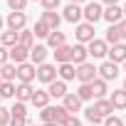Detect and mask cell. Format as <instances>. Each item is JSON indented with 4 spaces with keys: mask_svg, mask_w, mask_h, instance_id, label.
<instances>
[{
    "mask_svg": "<svg viewBox=\"0 0 126 126\" xmlns=\"http://www.w3.org/2000/svg\"><path fill=\"white\" fill-rule=\"evenodd\" d=\"M8 124H10V109L0 104V126H8Z\"/></svg>",
    "mask_w": 126,
    "mask_h": 126,
    "instance_id": "cell-38",
    "label": "cell"
},
{
    "mask_svg": "<svg viewBox=\"0 0 126 126\" xmlns=\"http://www.w3.org/2000/svg\"><path fill=\"white\" fill-rule=\"evenodd\" d=\"M84 119H87L89 124H94V126H101V121H104V116H101L94 106H87V109H84Z\"/></svg>",
    "mask_w": 126,
    "mask_h": 126,
    "instance_id": "cell-29",
    "label": "cell"
},
{
    "mask_svg": "<svg viewBox=\"0 0 126 126\" xmlns=\"http://www.w3.org/2000/svg\"><path fill=\"white\" fill-rule=\"evenodd\" d=\"M0 99H15V82H3L0 84Z\"/></svg>",
    "mask_w": 126,
    "mask_h": 126,
    "instance_id": "cell-32",
    "label": "cell"
},
{
    "mask_svg": "<svg viewBox=\"0 0 126 126\" xmlns=\"http://www.w3.org/2000/svg\"><path fill=\"white\" fill-rule=\"evenodd\" d=\"M42 3V10H57L59 8V0H40Z\"/></svg>",
    "mask_w": 126,
    "mask_h": 126,
    "instance_id": "cell-40",
    "label": "cell"
},
{
    "mask_svg": "<svg viewBox=\"0 0 126 126\" xmlns=\"http://www.w3.org/2000/svg\"><path fill=\"white\" fill-rule=\"evenodd\" d=\"M124 69H126V62H124Z\"/></svg>",
    "mask_w": 126,
    "mask_h": 126,
    "instance_id": "cell-51",
    "label": "cell"
},
{
    "mask_svg": "<svg viewBox=\"0 0 126 126\" xmlns=\"http://www.w3.org/2000/svg\"><path fill=\"white\" fill-rule=\"evenodd\" d=\"M62 45H67V35L64 32H59V30H52L47 35V49H57Z\"/></svg>",
    "mask_w": 126,
    "mask_h": 126,
    "instance_id": "cell-20",
    "label": "cell"
},
{
    "mask_svg": "<svg viewBox=\"0 0 126 126\" xmlns=\"http://www.w3.org/2000/svg\"><path fill=\"white\" fill-rule=\"evenodd\" d=\"M74 69H77V77L74 79H79V84H92L96 79V67L92 64V62H84V64H79Z\"/></svg>",
    "mask_w": 126,
    "mask_h": 126,
    "instance_id": "cell-4",
    "label": "cell"
},
{
    "mask_svg": "<svg viewBox=\"0 0 126 126\" xmlns=\"http://www.w3.org/2000/svg\"><path fill=\"white\" fill-rule=\"evenodd\" d=\"M62 126H82V121H79L77 116H69V119H67L64 124H62Z\"/></svg>",
    "mask_w": 126,
    "mask_h": 126,
    "instance_id": "cell-44",
    "label": "cell"
},
{
    "mask_svg": "<svg viewBox=\"0 0 126 126\" xmlns=\"http://www.w3.org/2000/svg\"><path fill=\"white\" fill-rule=\"evenodd\" d=\"M104 5H119V0H101Z\"/></svg>",
    "mask_w": 126,
    "mask_h": 126,
    "instance_id": "cell-46",
    "label": "cell"
},
{
    "mask_svg": "<svg viewBox=\"0 0 126 126\" xmlns=\"http://www.w3.org/2000/svg\"><path fill=\"white\" fill-rule=\"evenodd\" d=\"M30 104H32L35 109H45V106H49V94H47V89H35Z\"/></svg>",
    "mask_w": 126,
    "mask_h": 126,
    "instance_id": "cell-21",
    "label": "cell"
},
{
    "mask_svg": "<svg viewBox=\"0 0 126 126\" xmlns=\"http://www.w3.org/2000/svg\"><path fill=\"white\" fill-rule=\"evenodd\" d=\"M27 126H35V124H27Z\"/></svg>",
    "mask_w": 126,
    "mask_h": 126,
    "instance_id": "cell-52",
    "label": "cell"
},
{
    "mask_svg": "<svg viewBox=\"0 0 126 126\" xmlns=\"http://www.w3.org/2000/svg\"><path fill=\"white\" fill-rule=\"evenodd\" d=\"M32 94H35L32 84H20V82L15 84V101H22V104H30Z\"/></svg>",
    "mask_w": 126,
    "mask_h": 126,
    "instance_id": "cell-14",
    "label": "cell"
},
{
    "mask_svg": "<svg viewBox=\"0 0 126 126\" xmlns=\"http://www.w3.org/2000/svg\"><path fill=\"white\" fill-rule=\"evenodd\" d=\"M0 84H3V79H0Z\"/></svg>",
    "mask_w": 126,
    "mask_h": 126,
    "instance_id": "cell-54",
    "label": "cell"
},
{
    "mask_svg": "<svg viewBox=\"0 0 126 126\" xmlns=\"http://www.w3.org/2000/svg\"><path fill=\"white\" fill-rule=\"evenodd\" d=\"M54 62L64 64V62H72V45H62L54 49Z\"/></svg>",
    "mask_w": 126,
    "mask_h": 126,
    "instance_id": "cell-24",
    "label": "cell"
},
{
    "mask_svg": "<svg viewBox=\"0 0 126 126\" xmlns=\"http://www.w3.org/2000/svg\"><path fill=\"white\" fill-rule=\"evenodd\" d=\"M74 94L82 99V104H84V101H89V99H94V96H92V87H89V84H79V89H77Z\"/></svg>",
    "mask_w": 126,
    "mask_h": 126,
    "instance_id": "cell-35",
    "label": "cell"
},
{
    "mask_svg": "<svg viewBox=\"0 0 126 126\" xmlns=\"http://www.w3.org/2000/svg\"><path fill=\"white\" fill-rule=\"evenodd\" d=\"M40 119H42V124L52 121V106H45V109H40Z\"/></svg>",
    "mask_w": 126,
    "mask_h": 126,
    "instance_id": "cell-39",
    "label": "cell"
},
{
    "mask_svg": "<svg viewBox=\"0 0 126 126\" xmlns=\"http://www.w3.org/2000/svg\"><path fill=\"white\" fill-rule=\"evenodd\" d=\"M40 20H42V22H45V25H47L49 30H57V27L62 25V15H59L57 10H45Z\"/></svg>",
    "mask_w": 126,
    "mask_h": 126,
    "instance_id": "cell-19",
    "label": "cell"
},
{
    "mask_svg": "<svg viewBox=\"0 0 126 126\" xmlns=\"http://www.w3.org/2000/svg\"><path fill=\"white\" fill-rule=\"evenodd\" d=\"M5 25H8V30L20 32V30H25V27H27V15H25V13H8Z\"/></svg>",
    "mask_w": 126,
    "mask_h": 126,
    "instance_id": "cell-7",
    "label": "cell"
},
{
    "mask_svg": "<svg viewBox=\"0 0 126 126\" xmlns=\"http://www.w3.org/2000/svg\"><path fill=\"white\" fill-rule=\"evenodd\" d=\"M121 13H124V17H126V5H124V8H121Z\"/></svg>",
    "mask_w": 126,
    "mask_h": 126,
    "instance_id": "cell-49",
    "label": "cell"
},
{
    "mask_svg": "<svg viewBox=\"0 0 126 126\" xmlns=\"http://www.w3.org/2000/svg\"><path fill=\"white\" fill-rule=\"evenodd\" d=\"M47 54H49L47 45H35V47L30 49V62H32L35 67H40V64H45V62H47Z\"/></svg>",
    "mask_w": 126,
    "mask_h": 126,
    "instance_id": "cell-11",
    "label": "cell"
},
{
    "mask_svg": "<svg viewBox=\"0 0 126 126\" xmlns=\"http://www.w3.org/2000/svg\"><path fill=\"white\" fill-rule=\"evenodd\" d=\"M101 20H106L109 25H116L119 20H124V13H121V8H119V5H106V8H104Z\"/></svg>",
    "mask_w": 126,
    "mask_h": 126,
    "instance_id": "cell-16",
    "label": "cell"
},
{
    "mask_svg": "<svg viewBox=\"0 0 126 126\" xmlns=\"http://www.w3.org/2000/svg\"><path fill=\"white\" fill-rule=\"evenodd\" d=\"M62 20H67V22H72V25H79V22H82V8L69 3L64 10H62Z\"/></svg>",
    "mask_w": 126,
    "mask_h": 126,
    "instance_id": "cell-13",
    "label": "cell"
},
{
    "mask_svg": "<svg viewBox=\"0 0 126 126\" xmlns=\"http://www.w3.org/2000/svg\"><path fill=\"white\" fill-rule=\"evenodd\" d=\"M109 101H111L114 111H116V109H126V92H124V89H116V92H111Z\"/></svg>",
    "mask_w": 126,
    "mask_h": 126,
    "instance_id": "cell-27",
    "label": "cell"
},
{
    "mask_svg": "<svg viewBox=\"0 0 126 126\" xmlns=\"http://www.w3.org/2000/svg\"><path fill=\"white\" fill-rule=\"evenodd\" d=\"M84 62H89L87 45H72V64L79 67V64H84Z\"/></svg>",
    "mask_w": 126,
    "mask_h": 126,
    "instance_id": "cell-17",
    "label": "cell"
},
{
    "mask_svg": "<svg viewBox=\"0 0 126 126\" xmlns=\"http://www.w3.org/2000/svg\"><path fill=\"white\" fill-rule=\"evenodd\" d=\"M49 32H52V30H49L42 20H37V22H35V27H32V35H35V37H42V40H47V35H49Z\"/></svg>",
    "mask_w": 126,
    "mask_h": 126,
    "instance_id": "cell-34",
    "label": "cell"
},
{
    "mask_svg": "<svg viewBox=\"0 0 126 126\" xmlns=\"http://www.w3.org/2000/svg\"><path fill=\"white\" fill-rule=\"evenodd\" d=\"M47 94H49V99H64V94H67V82L54 79L52 84H47Z\"/></svg>",
    "mask_w": 126,
    "mask_h": 126,
    "instance_id": "cell-15",
    "label": "cell"
},
{
    "mask_svg": "<svg viewBox=\"0 0 126 126\" xmlns=\"http://www.w3.org/2000/svg\"><path fill=\"white\" fill-rule=\"evenodd\" d=\"M74 77H77V69H74L72 62H64V64L57 67V79H62V82H72Z\"/></svg>",
    "mask_w": 126,
    "mask_h": 126,
    "instance_id": "cell-18",
    "label": "cell"
},
{
    "mask_svg": "<svg viewBox=\"0 0 126 126\" xmlns=\"http://www.w3.org/2000/svg\"><path fill=\"white\" fill-rule=\"evenodd\" d=\"M121 89H124V92H126V79H124V87H121Z\"/></svg>",
    "mask_w": 126,
    "mask_h": 126,
    "instance_id": "cell-50",
    "label": "cell"
},
{
    "mask_svg": "<svg viewBox=\"0 0 126 126\" xmlns=\"http://www.w3.org/2000/svg\"><path fill=\"white\" fill-rule=\"evenodd\" d=\"M42 126H59V124H54V121H47V124H42Z\"/></svg>",
    "mask_w": 126,
    "mask_h": 126,
    "instance_id": "cell-47",
    "label": "cell"
},
{
    "mask_svg": "<svg viewBox=\"0 0 126 126\" xmlns=\"http://www.w3.org/2000/svg\"><path fill=\"white\" fill-rule=\"evenodd\" d=\"M27 3H30V0H27ZM37 3H40V0H37Z\"/></svg>",
    "mask_w": 126,
    "mask_h": 126,
    "instance_id": "cell-53",
    "label": "cell"
},
{
    "mask_svg": "<svg viewBox=\"0 0 126 126\" xmlns=\"http://www.w3.org/2000/svg\"><path fill=\"white\" fill-rule=\"evenodd\" d=\"M35 79H40L42 84H52V82L57 79V67H54V64H49V62L40 64V67L35 69Z\"/></svg>",
    "mask_w": 126,
    "mask_h": 126,
    "instance_id": "cell-5",
    "label": "cell"
},
{
    "mask_svg": "<svg viewBox=\"0 0 126 126\" xmlns=\"http://www.w3.org/2000/svg\"><path fill=\"white\" fill-rule=\"evenodd\" d=\"M69 3H72V5H79V8H82V5H87V3H89V0H69Z\"/></svg>",
    "mask_w": 126,
    "mask_h": 126,
    "instance_id": "cell-45",
    "label": "cell"
},
{
    "mask_svg": "<svg viewBox=\"0 0 126 126\" xmlns=\"http://www.w3.org/2000/svg\"><path fill=\"white\" fill-rule=\"evenodd\" d=\"M106 52H109V45L104 42V40H92L89 45H87V54L89 57H94V59H101V57H106Z\"/></svg>",
    "mask_w": 126,
    "mask_h": 126,
    "instance_id": "cell-8",
    "label": "cell"
},
{
    "mask_svg": "<svg viewBox=\"0 0 126 126\" xmlns=\"http://www.w3.org/2000/svg\"><path fill=\"white\" fill-rule=\"evenodd\" d=\"M101 15H104V5L101 3H87L84 8H82V17H84V22H89V25H96L99 20H101Z\"/></svg>",
    "mask_w": 126,
    "mask_h": 126,
    "instance_id": "cell-1",
    "label": "cell"
},
{
    "mask_svg": "<svg viewBox=\"0 0 126 126\" xmlns=\"http://www.w3.org/2000/svg\"><path fill=\"white\" fill-rule=\"evenodd\" d=\"M0 79L3 82H15V64L13 62H8V64L0 67Z\"/></svg>",
    "mask_w": 126,
    "mask_h": 126,
    "instance_id": "cell-30",
    "label": "cell"
},
{
    "mask_svg": "<svg viewBox=\"0 0 126 126\" xmlns=\"http://www.w3.org/2000/svg\"><path fill=\"white\" fill-rule=\"evenodd\" d=\"M17 45L20 47H25V49H32L35 47V35H32V30H20V37H17Z\"/></svg>",
    "mask_w": 126,
    "mask_h": 126,
    "instance_id": "cell-25",
    "label": "cell"
},
{
    "mask_svg": "<svg viewBox=\"0 0 126 126\" xmlns=\"http://www.w3.org/2000/svg\"><path fill=\"white\" fill-rule=\"evenodd\" d=\"M89 87H92V96H94V99H106L109 87H106V82H104V79H99V77H96Z\"/></svg>",
    "mask_w": 126,
    "mask_h": 126,
    "instance_id": "cell-23",
    "label": "cell"
},
{
    "mask_svg": "<svg viewBox=\"0 0 126 126\" xmlns=\"http://www.w3.org/2000/svg\"><path fill=\"white\" fill-rule=\"evenodd\" d=\"M30 119H20V116H10V124L8 126H27Z\"/></svg>",
    "mask_w": 126,
    "mask_h": 126,
    "instance_id": "cell-41",
    "label": "cell"
},
{
    "mask_svg": "<svg viewBox=\"0 0 126 126\" xmlns=\"http://www.w3.org/2000/svg\"><path fill=\"white\" fill-rule=\"evenodd\" d=\"M8 57H10L13 64L17 67V64H22V62H30V49H25V47L15 45V47H10V49H8Z\"/></svg>",
    "mask_w": 126,
    "mask_h": 126,
    "instance_id": "cell-9",
    "label": "cell"
},
{
    "mask_svg": "<svg viewBox=\"0 0 126 126\" xmlns=\"http://www.w3.org/2000/svg\"><path fill=\"white\" fill-rule=\"evenodd\" d=\"M27 104H22V101H15L13 106H10V116H20V119H27Z\"/></svg>",
    "mask_w": 126,
    "mask_h": 126,
    "instance_id": "cell-33",
    "label": "cell"
},
{
    "mask_svg": "<svg viewBox=\"0 0 126 126\" xmlns=\"http://www.w3.org/2000/svg\"><path fill=\"white\" fill-rule=\"evenodd\" d=\"M69 116H72V114H69L64 106H62V104H59V106H52V121H54V124H59V126H62Z\"/></svg>",
    "mask_w": 126,
    "mask_h": 126,
    "instance_id": "cell-28",
    "label": "cell"
},
{
    "mask_svg": "<svg viewBox=\"0 0 126 126\" xmlns=\"http://www.w3.org/2000/svg\"><path fill=\"white\" fill-rule=\"evenodd\" d=\"M35 64L32 62H22V64H17L15 67V79L20 82V84H32L35 82Z\"/></svg>",
    "mask_w": 126,
    "mask_h": 126,
    "instance_id": "cell-2",
    "label": "cell"
},
{
    "mask_svg": "<svg viewBox=\"0 0 126 126\" xmlns=\"http://www.w3.org/2000/svg\"><path fill=\"white\" fill-rule=\"evenodd\" d=\"M101 126H124V121H121L116 114H111V116H106V119L101 121Z\"/></svg>",
    "mask_w": 126,
    "mask_h": 126,
    "instance_id": "cell-37",
    "label": "cell"
},
{
    "mask_svg": "<svg viewBox=\"0 0 126 126\" xmlns=\"http://www.w3.org/2000/svg\"><path fill=\"white\" fill-rule=\"evenodd\" d=\"M62 106H64V109L74 116L77 111H82V99H79L74 92H67V94H64V99H62Z\"/></svg>",
    "mask_w": 126,
    "mask_h": 126,
    "instance_id": "cell-12",
    "label": "cell"
},
{
    "mask_svg": "<svg viewBox=\"0 0 126 126\" xmlns=\"http://www.w3.org/2000/svg\"><path fill=\"white\" fill-rule=\"evenodd\" d=\"M3 25H5V20H3V15H0V32H3Z\"/></svg>",
    "mask_w": 126,
    "mask_h": 126,
    "instance_id": "cell-48",
    "label": "cell"
},
{
    "mask_svg": "<svg viewBox=\"0 0 126 126\" xmlns=\"http://www.w3.org/2000/svg\"><path fill=\"white\" fill-rule=\"evenodd\" d=\"M92 106H94V109H96L104 119L114 114V106H111V101H109V99H94V104H92Z\"/></svg>",
    "mask_w": 126,
    "mask_h": 126,
    "instance_id": "cell-26",
    "label": "cell"
},
{
    "mask_svg": "<svg viewBox=\"0 0 126 126\" xmlns=\"http://www.w3.org/2000/svg\"><path fill=\"white\" fill-rule=\"evenodd\" d=\"M8 8H10V13H25L27 0H8Z\"/></svg>",
    "mask_w": 126,
    "mask_h": 126,
    "instance_id": "cell-36",
    "label": "cell"
},
{
    "mask_svg": "<svg viewBox=\"0 0 126 126\" xmlns=\"http://www.w3.org/2000/svg\"><path fill=\"white\" fill-rule=\"evenodd\" d=\"M0 101H3V99H0Z\"/></svg>",
    "mask_w": 126,
    "mask_h": 126,
    "instance_id": "cell-55",
    "label": "cell"
},
{
    "mask_svg": "<svg viewBox=\"0 0 126 126\" xmlns=\"http://www.w3.org/2000/svg\"><path fill=\"white\" fill-rule=\"evenodd\" d=\"M116 30H119V37H121V42H124V40H126V17L116 22Z\"/></svg>",
    "mask_w": 126,
    "mask_h": 126,
    "instance_id": "cell-42",
    "label": "cell"
},
{
    "mask_svg": "<svg viewBox=\"0 0 126 126\" xmlns=\"http://www.w3.org/2000/svg\"><path fill=\"white\" fill-rule=\"evenodd\" d=\"M104 42L111 47V45H119L121 42V37H119V30H116V25H109V30H106V35H104Z\"/></svg>",
    "mask_w": 126,
    "mask_h": 126,
    "instance_id": "cell-31",
    "label": "cell"
},
{
    "mask_svg": "<svg viewBox=\"0 0 126 126\" xmlns=\"http://www.w3.org/2000/svg\"><path fill=\"white\" fill-rule=\"evenodd\" d=\"M96 77L99 79H104L106 84L111 82V79H116L119 77V64H114V62H101V67H96Z\"/></svg>",
    "mask_w": 126,
    "mask_h": 126,
    "instance_id": "cell-6",
    "label": "cell"
},
{
    "mask_svg": "<svg viewBox=\"0 0 126 126\" xmlns=\"http://www.w3.org/2000/svg\"><path fill=\"white\" fill-rule=\"evenodd\" d=\"M8 62H10V57H8V49H5L3 45H0V67H3V64H8Z\"/></svg>",
    "mask_w": 126,
    "mask_h": 126,
    "instance_id": "cell-43",
    "label": "cell"
},
{
    "mask_svg": "<svg viewBox=\"0 0 126 126\" xmlns=\"http://www.w3.org/2000/svg\"><path fill=\"white\" fill-rule=\"evenodd\" d=\"M74 40H77V45H89L94 40V25H89V22L74 25Z\"/></svg>",
    "mask_w": 126,
    "mask_h": 126,
    "instance_id": "cell-3",
    "label": "cell"
},
{
    "mask_svg": "<svg viewBox=\"0 0 126 126\" xmlns=\"http://www.w3.org/2000/svg\"><path fill=\"white\" fill-rule=\"evenodd\" d=\"M17 37H20V32H15V30H3V32H0V45H3L5 49H10V47L17 45Z\"/></svg>",
    "mask_w": 126,
    "mask_h": 126,
    "instance_id": "cell-22",
    "label": "cell"
},
{
    "mask_svg": "<svg viewBox=\"0 0 126 126\" xmlns=\"http://www.w3.org/2000/svg\"><path fill=\"white\" fill-rule=\"evenodd\" d=\"M106 57H109V62H114V64H124V62H126V45L124 42L111 45L109 52H106Z\"/></svg>",
    "mask_w": 126,
    "mask_h": 126,
    "instance_id": "cell-10",
    "label": "cell"
},
{
    "mask_svg": "<svg viewBox=\"0 0 126 126\" xmlns=\"http://www.w3.org/2000/svg\"><path fill=\"white\" fill-rule=\"evenodd\" d=\"M92 126H94V124H92Z\"/></svg>",
    "mask_w": 126,
    "mask_h": 126,
    "instance_id": "cell-56",
    "label": "cell"
}]
</instances>
